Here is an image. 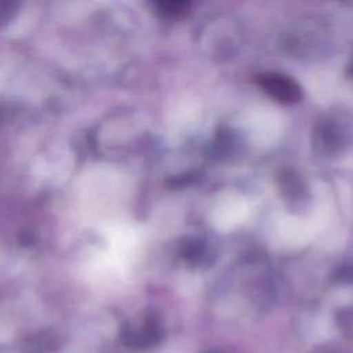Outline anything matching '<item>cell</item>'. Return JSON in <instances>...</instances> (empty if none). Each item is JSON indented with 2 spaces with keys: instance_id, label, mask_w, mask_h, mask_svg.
Here are the masks:
<instances>
[{
  "instance_id": "cell-1",
  "label": "cell",
  "mask_w": 353,
  "mask_h": 353,
  "mask_svg": "<svg viewBox=\"0 0 353 353\" xmlns=\"http://www.w3.org/2000/svg\"><path fill=\"white\" fill-rule=\"evenodd\" d=\"M258 84L269 97L281 103H294L302 98L299 84L283 73H263L258 76Z\"/></svg>"
},
{
  "instance_id": "cell-2",
  "label": "cell",
  "mask_w": 353,
  "mask_h": 353,
  "mask_svg": "<svg viewBox=\"0 0 353 353\" xmlns=\"http://www.w3.org/2000/svg\"><path fill=\"white\" fill-rule=\"evenodd\" d=\"M314 137H316L314 139L316 146H319V149L323 152H334L341 143V135L336 127L328 123L319 125L314 132Z\"/></svg>"
},
{
  "instance_id": "cell-3",
  "label": "cell",
  "mask_w": 353,
  "mask_h": 353,
  "mask_svg": "<svg viewBox=\"0 0 353 353\" xmlns=\"http://www.w3.org/2000/svg\"><path fill=\"white\" fill-rule=\"evenodd\" d=\"M281 183V190L283 193L288 197V199H295V197H302L303 193V183L299 179V176H296L294 174V171H284L281 174L280 178Z\"/></svg>"
},
{
  "instance_id": "cell-4",
  "label": "cell",
  "mask_w": 353,
  "mask_h": 353,
  "mask_svg": "<svg viewBox=\"0 0 353 353\" xmlns=\"http://www.w3.org/2000/svg\"><path fill=\"white\" fill-rule=\"evenodd\" d=\"M159 8L161 10V12L170 18H181L185 14H188L190 4L188 1H164L159 4Z\"/></svg>"
},
{
  "instance_id": "cell-5",
  "label": "cell",
  "mask_w": 353,
  "mask_h": 353,
  "mask_svg": "<svg viewBox=\"0 0 353 353\" xmlns=\"http://www.w3.org/2000/svg\"><path fill=\"white\" fill-rule=\"evenodd\" d=\"M203 254H204V247L201 243L196 240H190L189 243L182 244V255L190 262L201 261Z\"/></svg>"
},
{
  "instance_id": "cell-6",
  "label": "cell",
  "mask_w": 353,
  "mask_h": 353,
  "mask_svg": "<svg viewBox=\"0 0 353 353\" xmlns=\"http://www.w3.org/2000/svg\"><path fill=\"white\" fill-rule=\"evenodd\" d=\"M205 353H232V352H229V350H218V349H212V350H208V352H205Z\"/></svg>"
}]
</instances>
